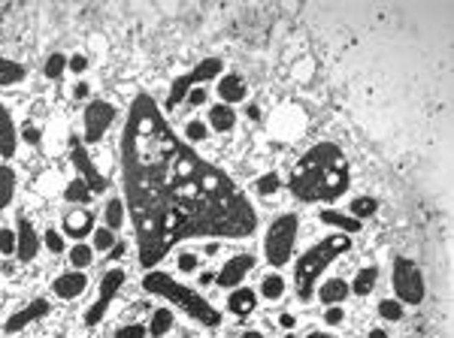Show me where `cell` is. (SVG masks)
<instances>
[{"label": "cell", "mask_w": 454, "mask_h": 338, "mask_svg": "<svg viewBox=\"0 0 454 338\" xmlns=\"http://www.w3.org/2000/svg\"><path fill=\"white\" fill-rule=\"evenodd\" d=\"M36 251H40V239H36V233H34V224H30L25 214H19V227H15V257H19L21 263H30V260L36 257Z\"/></svg>", "instance_id": "obj_11"}, {"label": "cell", "mask_w": 454, "mask_h": 338, "mask_svg": "<svg viewBox=\"0 0 454 338\" xmlns=\"http://www.w3.org/2000/svg\"><path fill=\"white\" fill-rule=\"evenodd\" d=\"M306 338H330V335H324V333H309Z\"/></svg>", "instance_id": "obj_49"}, {"label": "cell", "mask_w": 454, "mask_h": 338, "mask_svg": "<svg viewBox=\"0 0 454 338\" xmlns=\"http://www.w3.org/2000/svg\"><path fill=\"white\" fill-rule=\"evenodd\" d=\"M285 293V278L282 275H263V281H261V296L263 299H270V302H276V299H282Z\"/></svg>", "instance_id": "obj_24"}, {"label": "cell", "mask_w": 454, "mask_h": 338, "mask_svg": "<svg viewBox=\"0 0 454 338\" xmlns=\"http://www.w3.org/2000/svg\"><path fill=\"white\" fill-rule=\"evenodd\" d=\"M12 196H15V169L0 164V212L12 203Z\"/></svg>", "instance_id": "obj_20"}, {"label": "cell", "mask_w": 454, "mask_h": 338, "mask_svg": "<svg viewBox=\"0 0 454 338\" xmlns=\"http://www.w3.org/2000/svg\"><path fill=\"white\" fill-rule=\"evenodd\" d=\"M58 338H64V335H58Z\"/></svg>", "instance_id": "obj_50"}, {"label": "cell", "mask_w": 454, "mask_h": 338, "mask_svg": "<svg viewBox=\"0 0 454 338\" xmlns=\"http://www.w3.org/2000/svg\"><path fill=\"white\" fill-rule=\"evenodd\" d=\"M116 338H146V326H140V324H131V326H121Z\"/></svg>", "instance_id": "obj_40"}, {"label": "cell", "mask_w": 454, "mask_h": 338, "mask_svg": "<svg viewBox=\"0 0 454 338\" xmlns=\"http://www.w3.org/2000/svg\"><path fill=\"white\" fill-rule=\"evenodd\" d=\"M348 293H352V290H348V284H345L343 278H330V281L321 284V290H318V299H321V302L330 308V305H339V302H343Z\"/></svg>", "instance_id": "obj_18"}, {"label": "cell", "mask_w": 454, "mask_h": 338, "mask_svg": "<svg viewBox=\"0 0 454 338\" xmlns=\"http://www.w3.org/2000/svg\"><path fill=\"white\" fill-rule=\"evenodd\" d=\"M348 251V239L345 236H330V239H324L321 245H315V248H309L303 257L297 260V269H294V284H297V296L303 302H309L312 299V287H315V278L327 269L333 260L339 257V254Z\"/></svg>", "instance_id": "obj_4"}, {"label": "cell", "mask_w": 454, "mask_h": 338, "mask_svg": "<svg viewBox=\"0 0 454 338\" xmlns=\"http://www.w3.org/2000/svg\"><path fill=\"white\" fill-rule=\"evenodd\" d=\"M142 287H146L149 293L164 296V299H170V302H176L179 308L188 314V317L200 320L203 326H218V324H221V314L212 308L206 299H203L200 293H194L191 287H182V284L176 278H170L166 272H149L146 278H142Z\"/></svg>", "instance_id": "obj_3"}, {"label": "cell", "mask_w": 454, "mask_h": 338, "mask_svg": "<svg viewBox=\"0 0 454 338\" xmlns=\"http://www.w3.org/2000/svg\"><path fill=\"white\" fill-rule=\"evenodd\" d=\"M185 100H188L191 106H203V103H206V91H203V88H191Z\"/></svg>", "instance_id": "obj_43"}, {"label": "cell", "mask_w": 454, "mask_h": 338, "mask_svg": "<svg viewBox=\"0 0 454 338\" xmlns=\"http://www.w3.org/2000/svg\"><path fill=\"white\" fill-rule=\"evenodd\" d=\"M125 251H127V245H125V242H116V245H112V251H109V257H112V260H118Z\"/></svg>", "instance_id": "obj_46"}, {"label": "cell", "mask_w": 454, "mask_h": 338, "mask_svg": "<svg viewBox=\"0 0 454 338\" xmlns=\"http://www.w3.org/2000/svg\"><path fill=\"white\" fill-rule=\"evenodd\" d=\"M197 254H191V251H182L179 254V260H176V266H179V272H185V275H194L197 272Z\"/></svg>", "instance_id": "obj_36"}, {"label": "cell", "mask_w": 454, "mask_h": 338, "mask_svg": "<svg viewBox=\"0 0 454 338\" xmlns=\"http://www.w3.org/2000/svg\"><path fill=\"white\" fill-rule=\"evenodd\" d=\"M118 109L112 103H106V100H91L85 106V142L94 145L103 139V133L109 130V124L116 121Z\"/></svg>", "instance_id": "obj_7"}, {"label": "cell", "mask_w": 454, "mask_h": 338, "mask_svg": "<svg viewBox=\"0 0 454 338\" xmlns=\"http://www.w3.org/2000/svg\"><path fill=\"white\" fill-rule=\"evenodd\" d=\"M378 314H382L385 320H403V302H397V299H382V302H378Z\"/></svg>", "instance_id": "obj_33"}, {"label": "cell", "mask_w": 454, "mask_h": 338, "mask_svg": "<svg viewBox=\"0 0 454 338\" xmlns=\"http://www.w3.org/2000/svg\"><path fill=\"white\" fill-rule=\"evenodd\" d=\"M191 88H194V76L191 73H185L182 79L173 82V88H170V109H176L182 100L188 97V91H191Z\"/></svg>", "instance_id": "obj_27"}, {"label": "cell", "mask_w": 454, "mask_h": 338, "mask_svg": "<svg viewBox=\"0 0 454 338\" xmlns=\"http://www.w3.org/2000/svg\"><path fill=\"white\" fill-rule=\"evenodd\" d=\"M85 287H88L85 272L70 269V272H64V275H58V278H55V284H52V293H55L58 299H76V296L85 293Z\"/></svg>", "instance_id": "obj_12"}, {"label": "cell", "mask_w": 454, "mask_h": 338, "mask_svg": "<svg viewBox=\"0 0 454 338\" xmlns=\"http://www.w3.org/2000/svg\"><path fill=\"white\" fill-rule=\"evenodd\" d=\"M64 196L70 199V203H88V199H91V190H88V184L82 181V179H73L70 184H67Z\"/></svg>", "instance_id": "obj_31"}, {"label": "cell", "mask_w": 454, "mask_h": 338, "mask_svg": "<svg viewBox=\"0 0 454 338\" xmlns=\"http://www.w3.org/2000/svg\"><path fill=\"white\" fill-rule=\"evenodd\" d=\"M43 314H49V302H45V299H36V302H30L25 311L12 314V320H6V333H19L25 324H30V320H36V317H43Z\"/></svg>", "instance_id": "obj_17"}, {"label": "cell", "mask_w": 454, "mask_h": 338, "mask_svg": "<svg viewBox=\"0 0 454 338\" xmlns=\"http://www.w3.org/2000/svg\"><path fill=\"white\" fill-rule=\"evenodd\" d=\"M376 281H378V269L376 266H367V269H360V272H358L354 284H348V290H352V293H358V296H367V293H373Z\"/></svg>", "instance_id": "obj_21"}, {"label": "cell", "mask_w": 454, "mask_h": 338, "mask_svg": "<svg viewBox=\"0 0 454 338\" xmlns=\"http://www.w3.org/2000/svg\"><path fill=\"white\" fill-rule=\"evenodd\" d=\"M15 145H19V130L10 118V109L0 103V157L10 160L15 155Z\"/></svg>", "instance_id": "obj_14"}, {"label": "cell", "mask_w": 454, "mask_h": 338, "mask_svg": "<svg viewBox=\"0 0 454 338\" xmlns=\"http://www.w3.org/2000/svg\"><path fill=\"white\" fill-rule=\"evenodd\" d=\"M28 76V70L21 64H15V60H6V58H0V84H15V82H21Z\"/></svg>", "instance_id": "obj_26"}, {"label": "cell", "mask_w": 454, "mask_h": 338, "mask_svg": "<svg viewBox=\"0 0 454 338\" xmlns=\"http://www.w3.org/2000/svg\"><path fill=\"white\" fill-rule=\"evenodd\" d=\"M252 266H255V257L252 254H239V257H233V260H227L224 269L215 275V281L218 287H224V290H233V287H239L242 278H246L248 272H252Z\"/></svg>", "instance_id": "obj_10"}, {"label": "cell", "mask_w": 454, "mask_h": 338, "mask_svg": "<svg viewBox=\"0 0 454 338\" xmlns=\"http://www.w3.org/2000/svg\"><path fill=\"white\" fill-rule=\"evenodd\" d=\"M348 188V164L339 145L321 142L309 148L291 172V190L303 203H333Z\"/></svg>", "instance_id": "obj_2"}, {"label": "cell", "mask_w": 454, "mask_h": 338, "mask_svg": "<svg viewBox=\"0 0 454 338\" xmlns=\"http://www.w3.org/2000/svg\"><path fill=\"white\" fill-rule=\"evenodd\" d=\"M73 164L82 172L79 179L88 184L91 194H100V190H106V179L94 169V164H91V157H88V151H85V145H82V139H76V136H73Z\"/></svg>", "instance_id": "obj_9"}, {"label": "cell", "mask_w": 454, "mask_h": 338, "mask_svg": "<svg viewBox=\"0 0 454 338\" xmlns=\"http://www.w3.org/2000/svg\"><path fill=\"white\" fill-rule=\"evenodd\" d=\"M121 284H125V269H109V272L103 275V281H100V299H97V302L85 311V326H97V324H100L106 308H109V302L116 299V293L121 290Z\"/></svg>", "instance_id": "obj_8"}, {"label": "cell", "mask_w": 454, "mask_h": 338, "mask_svg": "<svg viewBox=\"0 0 454 338\" xmlns=\"http://www.w3.org/2000/svg\"><path fill=\"white\" fill-rule=\"evenodd\" d=\"M294 324H297L294 314H282V317H279V326H285V329H294Z\"/></svg>", "instance_id": "obj_45"}, {"label": "cell", "mask_w": 454, "mask_h": 338, "mask_svg": "<svg viewBox=\"0 0 454 338\" xmlns=\"http://www.w3.org/2000/svg\"><path fill=\"white\" fill-rule=\"evenodd\" d=\"M206 124L203 121H188V127H185V136L188 139H194V142H200V139H206Z\"/></svg>", "instance_id": "obj_38"}, {"label": "cell", "mask_w": 454, "mask_h": 338, "mask_svg": "<svg viewBox=\"0 0 454 338\" xmlns=\"http://www.w3.org/2000/svg\"><path fill=\"white\" fill-rule=\"evenodd\" d=\"M369 338H388V333L385 329H369Z\"/></svg>", "instance_id": "obj_47"}, {"label": "cell", "mask_w": 454, "mask_h": 338, "mask_svg": "<svg viewBox=\"0 0 454 338\" xmlns=\"http://www.w3.org/2000/svg\"><path fill=\"white\" fill-rule=\"evenodd\" d=\"M218 97L224 100V106L242 103V100H246V82H242V76H237V73L221 76V82H218Z\"/></svg>", "instance_id": "obj_15"}, {"label": "cell", "mask_w": 454, "mask_h": 338, "mask_svg": "<svg viewBox=\"0 0 454 338\" xmlns=\"http://www.w3.org/2000/svg\"><path fill=\"white\" fill-rule=\"evenodd\" d=\"M0 254H15V229H0Z\"/></svg>", "instance_id": "obj_39"}, {"label": "cell", "mask_w": 454, "mask_h": 338, "mask_svg": "<svg viewBox=\"0 0 454 338\" xmlns=\"http://www.w3.org/2000/svg\"><path fill=\"white\" fill-rule=\"evenodd\" d=\"M257 305V293L248 287H233V293L227 296V311L237 314V317H246V314H252Z\"/></svg>", "instance_id": "obj_16"}, {"label": "cell", "mask_w": 454, "mask_h": 338, "mask_svg": "<svg viewBox=\"0 0 454 338\" xmlns=\"http://www.w3.org/2000/svg\"><path fill=\"white\" fill-rule=\"evenodd\" d=\"M43 242H45V248H49L52 254H64V236H61L58 229H49Z\"/></svg>", "instance_id": "obj_37"}, {"label": "cell", "mask_w": 454, "mask_h": 338, "mask_svg": "<svg viewBox=\"0 0 454 338\" xmlns=\"http://www.w3.org/2000/svg\"><path fill=\"white\" fill-rule=\"evenodd\" d=\"M393 293H397V302H403V305H418L424 299L421 269L406 257L393 260Z\"/></svg>", "instance_id": "obj_6"}, {"label": "cell", "mask_w": 454, "mask_h": 338, "mask_svg": "<svg viewBox=\"0 0 454 338\" xmlns=\"http://www.w3.org/2000/svg\"><path fill=\"white\" fill-rule=\"evenodd\" d=\"M294 239H297V214H282L276 218L267 229V242H263V254H267L270 266H285L291 260Z\"/></svg>", "instance_id": "obj_5"}, {"label": "cell", "mask_w": 454, "mask_h": 338, "mask_svg": "<svg viewBox=\"0 0 454 338\" xmlns=\"http://www.w3.org/2000/svg\"><path fill=\"white\" fill-rule=\"evenodd\" d=\"M91 248L94 251H100V254H109L112 251V245H116V233H112L109 227H97L94 233H91Z\"/></svg>", "instance_id": "obj_28"}, {"label": "cell", "mask_w": 454, "mask_h": 338, "mask_svg": "<svg viewBox=\"0 0 454 338\" xmlns=\"http://www.w3.org/2000/svg\"><path fill=\"white\" fill-rule=\"evenodd\" d=\"M209 124H212V130H218V133H227V130L237 124V112H233L230 106H224V103L212 106L209 109Z\"/></svg>", "instance_id": "obj_19"}, {"label": "cell", "mask_w": 454, "mask_h": 338, "mask_svg": "<svg viewBox=\"0 0 454 338\" xmlns=\"http://www.w3.org/2000/svg\"><path fill=\"white\" fill-rule=\"evenodd\" d=\"M43 70H45V76H49V79H61V76H64V70H67V55L55 52V55L45 60Z\"/></svg>", "instance_id": "obj_32"}, {"label": "cell", "mask_w": 454, "mask_h": 338, "mask_svg": "<svg viewBox=\"0 0 454 338\" xmlns=\"http://www.w3.org/2000/svg\"><path fill=\"white\" fill-rule=\"evenodd\" d=\"M91 260H94V248L91 245H73L70 248V269H85L91 266Z\"/></svg>", "instance_id": "obj_29"}, {"label": "cell", "mask_w": 454, "mask_h": 338, "mask_svg": "<svg viewBox=\"0 0 454 338\" xmlns=\"http://www.w3.org/2000/svg\"><path fill=\"white\" fill-rule=\"evenodd\" d=\"M61 229H64L70 239H85L88 233H94V214L88 209H73L64 214V221H61Z\"/></svg>", "instance_id": "obj_13"}, {"label": "cell", "mask_w": 454, "mask_h": 338, "mask_svg": "<svg viewBox=\"0 0 454 338\" xmlns=\"http://www.w3.org/2000/svg\"><path fill=\"white\" fill-rule=\"evenodd\" d=\"M255 190H257L261 196H272V194L279 190V175H276V172H267L263 179L255 181Z\"/></svg>", "instance_id": "obj_34"}, {"label": "cell", "mask_w": 454, "mask_h": 338, "mask_svg": "<svg viewBox=\"0 0 454 338\" xmlns=\"http://www.w3.org/2000/svg\"><path fill=\"white\" fill-rule=\"evenodd\" d=\"M121 164L140 263L146 269H155L182 239H237L255 229V209L237 184L197 157L146 94L136 97L127 112Z\"/></svg>", "instance_id": "obj_1"}, {"label": "cell", "mask_w": 454, "mask_h": 338, "mask_svg": "<svg viewBox=\"0 0 454 338\" xmlns=\"http://www.w3.org/2000/svg\"><path fill=\"white\" fill-rule=\"evenodd\" d=\"M103 221H106V227H109L112 233H118L121 229V224H125V203H121V196H112L109 203H106Z\"/></svg>", "instance_id": "obj_22"}, {"label": "cell", "mask_w": 454, "mask_h": 338, "mask_svg": "<svg viewBox=\"0 0 454 338\" xmlns=\"http://www.w3.org/2000/svg\"><path fill=\"white\" fill-rule=\"evenodd\" d=\"M321 221H324V224H333V227L345 229V233H358V229H360V221L345 218V214H336V212H321Z\"/></svg>", "instance_id": "obj_30"}, {"label": "cell", "mask_w": 454, "mask_h": 338, "mask_svg": "<svg viewBox=\"0 0 454 338\" xmlns=\"http://www.w3.org/2000/svg\"><path fill=\"white\" fill-rule=\"evenodd\" d=\"M67 67H70L73 73H85V67H88V60L82 58V55H73V58H67Z\"/></svg>", "instance_id": "obj_44"}, {"label": "cell", "mask_w": 454, "mask_h": 338, "mask_svg": "<svg viewBox=\"0 0 454 338\" xmlns=\"http://www.w3.org/2000/svg\"><path fill=\"white\" fill-rule=\"evenodd\" d=\"M378 209V203H376V199H354V203H352V214H354V218H369V214H373Z\"/></svg>", "instance_id": "obj_35"}, {"label": "cell", "mask_w": 454, "mask_h": 338, "mask_svg": "<svg viewBox=\"0 0 454 338\" xmlns=\"http://www.w3.org/2000/svg\"><path fill=\"white\" fill-rule=\"evenodd\" d=\"M21 139L30 142V145H40V127L25 124V127H21Z\"/></svg>", "instance_id": "obj_41"}, {"label": "cell", "mask_w": 454, "mask_h": 338, "mask_svg": "<svg viewBox=\"0 0 454 338\" xmlns=\"http://www.w3.org/2000/svg\"><path fill=\"white\" fill-rule=\"evenodd\" d=\"M170 326H173V311H170V308H158L155 314H151L149 335H151V338H161V335L170 333Z\"/></svg>", "instance_id": "obj_25"}, {"label": "cell", "mask_w": 454, "mask_h": 338, "mask_svg": "<svg viewBox=\"0 0 454 338\" xmlns=\"http://www.w3.org/2000/svg\"><path fill=\"white\" fill-rule=\"evenodd\" d=\"M343 317H345V314H343V308H339V305H330L327 314H324L327 326H339V324H343Z\"/></svg>", "instance_id": "obj_42"}, {"label": "cell", "mask_w": 454, "mask_h": 338, "mask_svg": "<svg viewBox=\"0 0 454 338\" xmlns=\"http://www.w3.org/2000/svg\"><path fill=\"white\" fill-rule=\"evenodd\" d=\"M218 73H221V58H206V60H200V64H197L194 70H191V76H194V84L215 79Z\"/></svg>", "instance_id": "obj_23"}, {"label": "cell", "mask_w": 454, "mask_h": 338, "mask_svg": "<svg viewBox=\"0 0 454 338\" xmlns=\"http://www.w3.org/2000/svg\"><path fill=\"white\" fill-rule=\"evenodd\" d=\"M242 338H263L261 333H242Z\"/></svg>", "instance_id": "obj_48"}]
</instances>
